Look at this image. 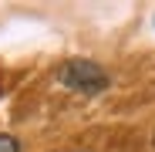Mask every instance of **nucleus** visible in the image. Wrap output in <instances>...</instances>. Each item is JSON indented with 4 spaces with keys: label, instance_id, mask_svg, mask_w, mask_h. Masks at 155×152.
I'll return each mask as SVG.
<instances>
[{
    "label": "nucleus",
    "instance_id": "f257e3e1",
    "mask_svg": "<svg viewBox=\"0 0 155 152\" xmlns=\"http://www.w3.org/2000/svg\"><path fill=\"white\" fill-rule=\"evenodd\" d=\"M58 81L71 91H84V95H94L101 88H108V74L101 71L94 61H84V58H74V61H64L58 68Z\"/></svg>",
    "mask_w": 155,
    "mask_h": 152
},
{
    "label": "nucleus",
    "instance_id": "f03ea898",
    "mask_svg": "<svg viewBox=\"0 0 155 152\" xmlns=\"http://www.w3.org/2000/svg\"><path fill=\"white\" fill-rule=\"evenodd\" d=\"M0 152H17V142L10 135H0Z\"/></svg>",
    "mask_w": 155,
    "mask_h": 152
}]
</instances>
